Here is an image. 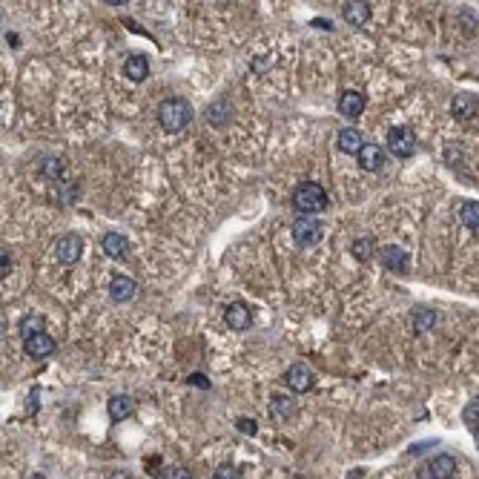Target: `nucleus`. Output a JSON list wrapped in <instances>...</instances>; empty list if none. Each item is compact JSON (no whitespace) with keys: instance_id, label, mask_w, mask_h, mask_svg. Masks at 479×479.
Segmentation results:
<instances>
[{"instance_id":"obj_13","label":"nucleus","mask_w":479,"mask_h":479,"mask_svg":"<svg viewBox=\"0 0 479 479\" xmlns=\"http://www.w3.org/2000/svg\"><path fill=\"white\" fill-rule=\"evenodd\" d=\"M382 265L393 273H402V270H408V256H405L402 247L388 244V247H382Z\"/></svg>"},{"instance_id":"obj_23","label":"nucleus","mask_w":479,"mask_h":479,"mask_svg":"<svg viewBox=\"0 0 479 479\" xmlns=\"http://www.w3.org/2000/svg\"><path fill=\"white\" fill-rule=\"evenodd\" d=\"M273 414L278 419H290L293 416V399L287 396H273Z\"/></svg>"},{"instance_id":"obj_10","label":"nucleus","mask_w":479,"mask_h":479,"mask_svg":"<svg viewBox=\"0 0 479 479\" xmlns=\"http://www.w3.org/2000/svg\"><path fill=\"white\" fill-rule=\"evenodd\" d=\"M342 15H345V20L350 23V26H365V23L370 20V3L368 0H347V3L342 6Z\"/></svg>"},{"instance_id":"obj_4","label":"nucleus","mask_w":479,"mask_h":479,"mask_svg":"<svg viewBox=\"0 0 479 479\" xmlns=\"http://www.w3.org/2000/svg\"><path fill=\"white\" fill-rule=\"evenodd\" d=\"M388 150L396 158H411L414 150H416V135H414V129H408V127L391 129V135H388Z\"/></svg>"},{"instance_id":"obj_7","label":"nucleus","mask_w":479,"mask_h":479,"mask_svg":"<svg viewBox=\"0 0 479 479\" xmlns=\"http://www.w3.org/2000/svg\"><path fill=\"white\" fill-rule=\"evenodd\" d=\"M138 293V284L129 278V276H115L109 281V299L118 301V304H124V301H132Z\"/></svg>"},{"instance_id":"obj_22","label":"nucleus","mask_w":479,"mask_h":479,"mask_svg":"<svg viewBox=\"0 0 479 479\" xmlns=\"http://www.w3.org/2000/svg\"><path fill=\"white\" fill-rule=\"evenodd\" d=\"M373 253H376V247H373L370 238H356V242H353V256H356L359 261H370Z\"/></svg>"},{"instance_id":"obj_16","label":"nucleus","mask_w":479,"mask_h":479,"mask_svg":"<svg viewBox=\"0 0 479 479\" xmlns=\"http://www.w3.org/2000/svg\"><path fill=\"white\" fill-rule=\"evenodd\" d=\"M453 471H457V462H453V457H448V453H439V457L427 462V476H434V479H448V476H453Z\"/></svg>"},{"instance_id":"obj_14","label":"nucleus","mask_w":479,"mask_h":479,"mask_svg":"<svg viewBox=\"0 0 479 479\" xmlns=\"http://www.w3.org/2000/svg\"><path fill=\"white\" fill-rule=\"evenodd\" d=\"M124 75L129 81H135V84L147 81V75H150V61L143 58V55H129L127 63H124Z\"/></svg>"},{"instance_id":"obj_8","label":"nucleus","mask_w":479,"mask_h":479,"mask_svg":"<svg viewBox=\"0 0 479 479\" xmlns=\"http://www.w3.org/2000/svg\"><path fill=\"white\" fill-rule=\"evenodd\" d=\"M356 155H359V166H362L365 173H376V170H382V164H385L382 147H376V143H362V147L356 150Z\"/></svg>"},{"instance_id":"obj_15","label":"nucleus","mask_w":479,"mask_h":479,"mask_svg":"<svg viewBox=\"0 0 479 479\" xmlns=\"http://www.w3.org/2000/svg\"><path fill=\"white\" fill-rule=\"evenodd\" d=\"M339 112L345 118H359L365 112V95H359V92H342V98H339Z\"/></svg>"},{"instance_id":"obj_11","label":"nucleus","mask_w":479,"mask_h":479,"mask_svg":"<svg viewBox=\"0 0 479 479\" xmlns=\"http://www.w3.org/2000/svg\"><path fill=\"white\" fill-rule=\"evenodd\" d=\"M224 319H227V324H230L233 330H247V327L253 324L250 307H247V304H242V301L230 304V307H227V313H224Z\"/></svg>"},{"instance_id":"obj_5","label":"nucleus","mask_w":479,"mask_h":479,"mask_svg":"<svg viewBox=\"0 0 479 479\" xmlns=\"http://www.w3.org/2000/svg\"><path fill=\"white\" fill-rule=\"evenodd\" d=\"M81 253H84V242H81L78 235H63V238H58L55 256H58L61 265H66V267L78 265V261H81Z\"/></svg>"},{"instance_id":"obj_28","label":"nucleus","mask_w":479,"mask_h":479,"mask_svg":"<svg viewBox=\"0 0 479 479\" xmlns=\"http://www.w3.org/2000/svg\"><path fill=\"white\" fill-rule=\"evenodd\" d=\"M9 270H12V258H9L6 250H0V278L9 276Z\"/></svg>"},{"instance_id":"obj_17","label":"nucleus","mask_w":479,"mask_h":479,"mask_svg":"<svg viewBox=\"0 0 479 479\" xmlns=\"http://www.w3.org/2000/svg\"><path fill=\"white\" fill-rule=\"evenodd\" d=\"M101 247H104V253H107L109 258H121V256H127L129 242H127L121 233H107V235L101 238Z\"/></svg>"},{"instance_id":"obj_29","label":"nucleus","mask_w":479,"mask_h":479,"mask_svg":"<svg viewBox=\"0 0 479 479\" xmlns=\"http://www.w3.org/2000/svg\"><path fill=\"white\" fill-rule=\"evenodd\" d=\"M238 430H244V434H256V422L253 419H242V422H238Z\"/></svg>"},{"instance_id":"obj_31","label":"nucleus","mask_w":479,"mask_h":479,"mask_svg":"<svg viewBox=\"0 0 479 479\" xmlns=\"http://www.w3.org/2000/svg\"><path fill=\"white\" fill-rule=\"evenodd\" d=\"M107 3H109V6H124L127 0H107Z\"/></svg>"},{"instance_id":"obj_19","label":"nucleus","mask_w":479,"mask_h":479,"mask_svg":"<svg viewBox=\"0 0 479 479\" xmlns=\"http://www.w3.org/2000/svg\"><path fill=\"white\" fill-rule=\"evenodd\" d=\"M336 147H339V152L356 155V150L362 147V135H359V129H342L336 138Z\"/></svg>"},{"instance_id":"obj_24","label":"nucleus","mask_w":479,"mask_h":479,"mask_svg":"<svg viewBox=\"0 0 479 479\" xmlns=\"http://www.w3.org/2000/svg\"><path fill=\"white\" fill-rule=\"evenodd\" d=\"M38 330H43V319H40L38 313H29L26 319L20 322V336H23V339H26L29 333H38Z\"/></svg>"},{"instance_id":"obj_25","label":"nucleus","mask_w":479,"mask_h":479,"mask_svg":"<svg viewBox=\"0 0 479 479\" xmlns=\"http://www.w3.org/2000/svg\"><path fill=\"white\" fill-rule=\"evenodd\" d=\"M207 115H210V121H212V124H224L227 118H230V107H227V104H212Z\"/></svg>"},{"instance_id":"obj_12","label":"nucleus","mask_w":479,"mask_h":479,"mask_svg":"<svg viewBox=\"0 0 479 479\" xmlns=\"http://www.w3.org/2000/svg\"><path fill=\"white\" fill-rule=\"evenodd\" d=\"M450 112L460 118V121H471V118L476 115V95H471V92H460L457 98H453V104H450Z\"/></svg>"},{"instance_id":"obj_20","label":"nucleus","mask_w":479,"mask_h":479,"mask_svg":"<svg viewBox=\"0 0 479 479\" xmlns=\"http://www.w3.org/2000/svg\"><path fill=\"white\" fill-rule=\"evenodd\" d=\"M434 322H437L434 310H425V307H419L416 313H414V330H416V333H425V330H430V327H434Z\"/></svg>"},{"instance_id":"obj_1","label":"nucleus","mask_w":479,"mask_h":479,"mask_svg":"<svg viewBox=\"0 0 479 479\" xmlns=\"http://www.w3.org/2000/svg\"><path fill=\"white\" fill-rule=\"evenodd\" d=\"M189 121H193V109L184 98H166L158 107V124L166 132H181Z\"/></svg>"},{"instance_id":"obj_2","label":"nucleus","mask_w":479,"mask_h":479,"mask_svg":"<svg viewBox=\"0 0 479 479\" xmlns=\"http://www.w3.org/2000/svg\"><path fill=\"white\" fill-rule=\"evenodd\" d=\"M327 193H324V187L322 184H316V181H304V184H299L296 189H293V207L299 210V212H322V210H327Z\"/></svg>"},{"instance_id":"obj_21","label":"nucleus","mask_w":479,"mask_h":479,"mask_svg":"<svg viewBox=\"0 0 479 479\" xmlns=\"http://www.w3.org/2000/svg\"><path fill=\"white\" fill-rule=\"evenodd\" d=\"M462 224L476 233V224H479V204L476 201H465L462 204Z\"/></svg>"},{"instance_id":"obj_26","label":"nucleus","mask_w":479,"mask_h":479,"mask_svg":"<svg viewBox=\"0 0 479 479\" xmlns=\"http://www.w3.org/2000/svg\"><path fill=\"white\" fill-rule=\"evenodd\" d=\"M476 411H479V402L476 399L468 402V408H465V425L473 430V434H476Z\"/></svg>"},{"instance_id":"obj_6","label":"nucleus","mask_w":479,"mask_h":479,"mask_svg":"<svg viewBox=\"0 0 479 479\" xmlns=\"http://www.w3.org/2000/svg\"><path fill=\"white\" fill-rule=\"evenodd\" d=\"M23 347H26V353H29L32 359H46V356L55 353V342H52V336H49L46 330L29 333V336L23 339Z\"/></svg>"},{"instance_id":"obj_9","label":"nucleus","mask_w":479,"mask_h":479,"mask_svg":"<svg viewBox=\"0 0 479 479\" xmlns=\"http://www.w3.org/2000/svg\"><path fill=\"white\" fill-rule=\"evenodd\" d=\"M284 382L290 385V391L307 393L310 388H313V373H310V368H304V365H293L290 370L284 373Z\"/></svg>"},{"instance_id":"obj_30","label":"nucleus","mask_w":479,"mask_h":479,"mask_svg":"<svg viewBox=\"0 0 479 479\" xmlns=\"http://www.w3.org/2000/svg\"><path fill=\"white\" fill-rule=\"evenodd\" d=\"M3 336H6V322L0 319V339H3Z\"/></svg>"},{"instance_id":"obj_27","label":"nucleus","mask_w":479,"mask_h":479,"mask_svg":"<svg viewBox=\"0 0 479 479\" xmlns=\"http://www.w3.org/2000/svg\"><path fill=\"white\" fill-rule=\"evenodd\" d=\"M43 166H46V175H49V178H55V175L63 173V161H55V158H46Z\"/></svg>"},{"instance_id":"obj_18","label":"nucleus","mask_w":479,"mask_h":479,"mask_svg":"<svg viewBox=\"0 0 479 479\" xmlns=\"http://www.w3.org/2000/svg\"><path fill=\"white\" fill-rule=\"evenodd\" d=\"M107 411H109L112 422H124L132 414V399L129 396H112L109 405H107Z\"/></svg>"},{"instance_id":"obj_3","label":"nucleus","mask_w":479,"mask_h":479,"mask_svg":"<svg viewBox=\"0 0 479 479\" xmlns=\"http://www.w3.org/2000/svg\"><path fill=\"white\" fill-rule=\"evenodd\" d=\"M290 235H293V242L299 247H313V244H319V238H322V221H316L313 215L307 212V215H301V219L293 221Z\"/></svg>"}]
</instances>
